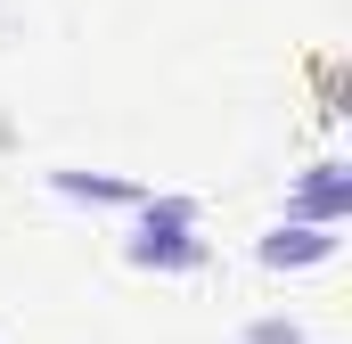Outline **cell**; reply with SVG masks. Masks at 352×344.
Masks as SVG:
<instances>
[{"label":"cell","mask_w":352,"mask_h":344,"mask_svg":"<svg viewBox=\"0 0 352 344\" xmlns=\"http://www.w3.org/2000/svg\"><path fill=\"white\" fill-rule=\"evenodd\" d=\"M254 344H303V328H287V320H263V328H254Z\"/></svg>","instance_id":"6da1fadb"}]
</instances>
